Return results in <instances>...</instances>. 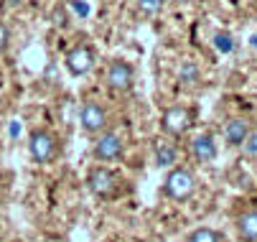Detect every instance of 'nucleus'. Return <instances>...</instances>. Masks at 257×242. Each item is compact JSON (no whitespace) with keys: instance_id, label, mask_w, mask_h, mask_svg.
Here are the masks:
<instances>
[{"instance_id":"412c9836","label":"nucleus","mask_w":257,"mask_h":242,"mask_svg":"<svg viewBox=\"0 0 257 242\" xmlns=\"http://www.w3.org/2000/svg\"><path fill=\"white\" fill-rule=\"evenodd\" d=\"M16 3H21V0H11V6H16Z\"/></svg>"},{"instance_id":"dca6fc26","label":"nucleus","mask_w":257,"mask_h":242,"mask_svg":"<svg viewBox=\"0 0 257 242\" xmlns=\"http://www.w3.org/2000/svg\"><path fill=\"white\" fill-rule=\"evenodd\" d=\"M163 3L166 0H138V6H140L143 13H158L163 8Z\"/></svg>"},{"instance_id":"7ed1b4c3","label":"nucleus","mask_w":257,"mask_h":242,"mask_svg":"<svg viewBox=\"0 0 257 242\" xmlns=\"http://www.w3.org/2000/svg\"><path fill=\"white\" fill-rule=\"evenodd\" d=\"M28 156L33 163H49L56 156V138L49 130H33L28 138Z\"/></svg>"},{"instance_id":"9b49d317","label":"nucleus","mask_w":257,"mask_h":242,"mask_svg":"<svg viewBox=\"0 0 257 242\" xmlns=\"http://www.w3.org/2000/svg\"><path fill=\"white\" fill-rule=\"evenodd\" d=\"M237 234L242 242H257V209L237 217Z\"/></svg>"},{"instance_id":"1a4fd4ad","label":"nucleus","mask_w":257,"mask_h":242,"mask_svg":"<svg viewBox=\"0 0 257 242\" xmlns=\"http://www.w3.org/2000/svg\"><path fill=\"white\" fill-rule=\"evenodd\" d=\"M216 153H219V148H216L214 135L201 133V135H196L191 141V156H194L196 163H209V161L216 158Z\"/></svg>"},{"instance_id":"a211bd4d","label":"nucleus","mask_w":257,"mask_h":242,"mask_svg":"<svg viewBox=\"0 0 257 242\" xmlns=\"http://www.w3.org/2000/svg\"><path fill=\"white\" fill-rule=\"evenodd\" d=\"M6 46H8V28L6 23H0V51H6Z\"/></svg>"},{"instance_id":"6e6552de","label":"nucleus","mask_w":257,"mask_h":242,"mask_svg":"<svg viewBox=\"0 0 257 242\" xmlns=\"http://www.w3.org/2000/svg\"><path fill=\"white\" fill-rule=\"evenodd\" d=\"M135 82V72L127 61H112L107 69V84L115 92H127Z\"/></svg>"},{"instance_id":"f3484780","label":"nucleus","mask_w":257,"mask_h":242,"mask_svg":"<svg viewBox=\"0 0 257 242\" xmlns=\"http://www.w3.org/2000/svg\"><path fill=\"white\" fill-rule=\"evenodd\" d=\"M242 146H244V151H247L249 156H257V133H249L247 141H244Z\"/></svg>"},{"instance_id":"9d476101","label":"nucleus","mask_w":257,"mask_h":242,"mask_svg":"<svg viewBox=\"0 0 257 242\" xmlns=\"http://www.w3.org/2000/svg\"><path fill=\"white\" fill-rule=\"evenodd\" d=\"M247 135H249V123H247L244 117H232V120L227 123V128H224V141H227V146H232V148L242 146V143L247 141Z\"/></svg>"},{"instance_id":"f8f14e48","label":"nucleus","mask_w":257,"mask_h":242,"mask_svg":"<svg viewBox=\"0 0 257 242\" xmlns=\"http://www.w3.org/2000/svg\"><path fill=\"white\" fill-rule=\"evenodd\" d=\"M186 242H224V234L214 227H199L186 237Z\"/></svg>"},{"instance_id":"6ab92c4d","label":"nucleus","mask_w":257,"mask_h":242,"mask_svg":"<svg viewBox=\"0 0 257 242\" xmlns=\"http://www.w3.org/2000/svg\"><path fill=\"white\" fill-rule=\"evenodd\" d=\"M74 11H77L79 16H87V13H89V8H87L84 3H74Z\"/></svg>"},{"instance_id":"39448f33","label":"nucleus","mask_w":257,"mask_h":242,"mask_svg":"<svg viewBox=\"0 0 257 242\" xmlns=\"http://www.w3.org/2000/svg\"><path fill=\"white\" fill-rule=\"evenodd\" d=\"M125 151L122 135L117 130H102L94 143V158L97 161H117Z\"/></svg>"},{"instance_id":"aec40b11","label":"nucleus","mask_w":257,"mask_h":242,"mask_svg":"<svg viewBox=\"0 0 257 242\" xmlns=\"http://www.w3.org/2000/svg\"><path fill=\"white\" fill-rule=\"evenodd\" d=\"M18 133H21V125L13 123V125H11V135H18Z\"/></svg>"},{"instance_id":"423d86ee","label":"nucleus","mask_w":257,"mask_h":242,"mask_svg":"<svg viewBox=\"0 0 257 242\" xmlns=\"http://www.w3.org/2000/svg\"><path fill=\"white\" fill-rule=\"evenodd\" d=\"M79 123H82L84 133L99 135V133L107 128L109 115H107V110L99 105V102H84V107H82V112H79Z\"/></svg>"},{"instance_id":"4468645a","label":"nucleus","mask_w":257,"mask_h":242,"mask_svg":"<svg viewBox=\"0 0 257 242\" xmlns=\"http://www.w3.org/2000/svg\"><path fill=\"white\" fill-rule=\"evenodd\" d=\"M178 79L181 82H186V84H191V82H196V66L189 61V64H183L181 69H178Z\"/></svg>"},{"instance_id":"ddd939ff","label":"nucleus","mask_w":257,"mask_h":242,"mask_svg":"<svg viewBox=\"0 0 257 242\" xmlns=\"http://www.w3.org/2000/svg\"><path fill=\"white\" fill-rule=\"evenodd\" d=\"M176 146H171V143H161L158 146V151H156V163L158 166H173L176 163Z\"/></svg>"},{"instance_id":"f257e3e1","label":"nucleus","mask_w":257,"mask_h":242,"mask_svg":"<svg viewBox=\"0 0 257 242\" xmlns=\"http://www.w3.org/2000/svg\"><path fill=\"white\" fill-rule=\"evenodd\" d=\"M163 191L173 201H189L196 194V176L186 166H173L163 181Z\"/></svg>"},{"instance_id":"4be33fe9","label":"nucleus","mask_w":257,"mask_h":242,"mask_svg":"<svg viewBox=\"0 0 257 242\" xmlns=\"http://www.w3.org/2000/svg\"><path fill=\"white\" fill-rule=\"evenodd\" d=\"M254 46H257V36H254Z\"/></svg>"},{"instance_id":"f03ea898","label":"nucleus","mask_w":257,"mask_h":242,"mask_svg":"<svg viewBox=\"0 0 257 242\" xmlns=\"http://www.w3.org/2000/svg\"><path fill=\"white\" fill-rule=\"evenodd\" d=\"M194 125V112L189 107H183V105H173L168 107L163 115H161V128L163 133L173 135V138H181V135H186Z\"/></svg>"},{"instance_id":"0eeeda50","label":"nucleus","mask_w":257,"mask_h":242,"mask_svg":"<svg viewBox=\"0 0 257 242\" xmlns=\"http://www.w3.org/2000/svg\"><path fill=\"white\" fill-rule=\"evenodd\" d=\"M64 64L69 69V74H74V77H84L92 72V66H94V51L89 46H74V49H69V54L64 56Z\"/></svg>"},{"instance_id":"2eb2a0df","label":"nucleus","mask_w":257,"mask_h":242,"mask_svg":"<svg viewBox=\"0 0 257 242\" xmlns=\"http://www.w3.org/2000/svg\"><path fill=\"white\" fill-rule=\"evenodd\" d=\"M214 41H216V49L222 51V54H229V51L234 49V44H232V36H229V33H219V36H216Z\"/></svg>"},{"instance_id":"20e7f679","label":"nucleus","mask_w":257,"mask_h":242,"mask_svg":"<svg viewBox=\"0 0 257 242\" xmlns=\"http://www.w3.org/2000/svg\"><path fill=\"white\" fill-rule=\"evenodd\" d=\"M87 186L94 196L99 199H109V196H115L117 189H120V179L112 174L109 168L104 166H94L89 174H87Z\"/></svg>"}]
</instances>
